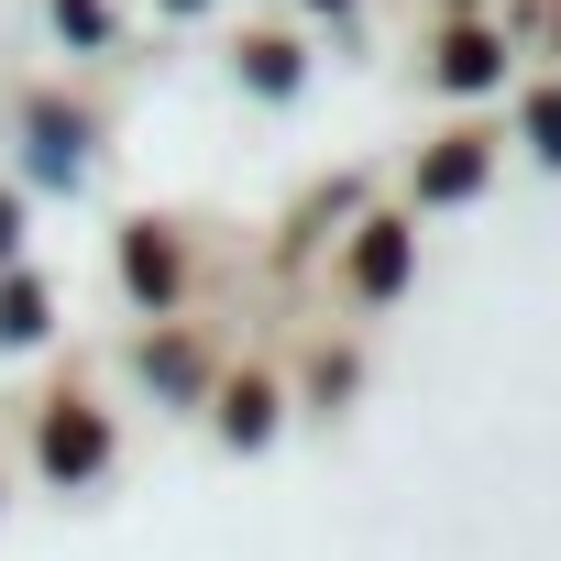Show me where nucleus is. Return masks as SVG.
Instances as JSON below:
<instances>
[{
    "label": "nucleus",
    "instance_id": "f257e3e1",
    "mask_svg": "<svg viewBox=\"0 0 561 561\" xmlns=\"http://www.w3.org/2000/svg\"><path fill=\"white\" fill-rule=\"evenodd\" d=\"M561 154V0H0V528L298 397Z\"/></svg>",
    "mask_w": 561,
    "mask_h": 561
}]
</instances>
